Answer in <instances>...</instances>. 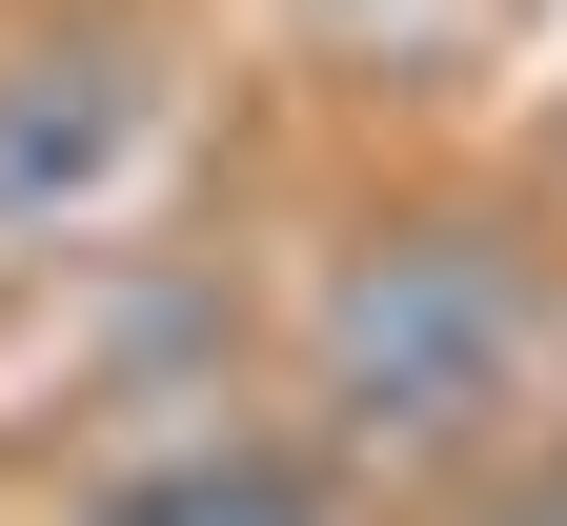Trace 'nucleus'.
Masks as SVG:
<instances>
[{
  "label": "nucleus",
  "mask_w": 567,
  "mask_h": 526,
  "mask_svg": "<svg viewBox=\"0 0 567 526\" xmlns=\"http://www.w3.org/2000/svg\"><path fill=\"white\" fill-rule=\"evenodd\" d=\"M527 405H567L547 244H527V223H486V203H385V223L324 244V283H305V425H324V466L446 486V466H486Z\"/></svg>",
  "instance_id": "nucleus-1"
},
{
  "label": "nucleus",
  "mask_w": 567,
  "mask_h": 526,
  "mask_svg": "<svg viewBox=\"0 0 567 526\" xmlns=\"http://www.w3.org/2000/svg\"><path fill=\"white\" fill-rule=\"evenodd\" d=\"M122 142H142V61H122V41H41V61H0V244H41L61 203H102Z\"/></svg>",
  "instance_id": "nucleus-2"
},
{
  "label": "nucleus",
  "mask_w": 567,
  "mask_h": 526,
  "mask_svg": "<svg viewBox=\"0 0 567 526\" xmlns=\"http://www.w3.org/2000/svg\"><path fill=\"white\" fill-rule=\"evenodd\" d=\"M82 526H324V466L305 445H163V466H122Z\"/></svg>",
  "instance_id": "nucleus-3"
},
{
  "label": "nucleus",
  "mask_w": 567,
  "mask_h": 526,
  "mask_svg": "<svg viewBox=\"0 0 567 526\" xmlns=\"http://www.w3.org/2000/svg\"><path fill=\"white\" fill-rule=\"evenodd\" d=\"M486 526H567V486H527V506H486Z\"/></svg>",
  "instance_id": "nucleus-4"
},
{
  "label": "nucleus",
  "mask_w": 567,
  "mask_h": 526,
  "mask_svg": "<svg viewBox=\"0 0 567 526\" xmlns=\"http://www.w3.org/2000/svg\"><path fill=\"white\" fill-rule=\"evenodd\" d=\"M547 486H567V405H547Z\"/></svg>",
  "instance_id": "nucleus-5"
}]
</instances>
